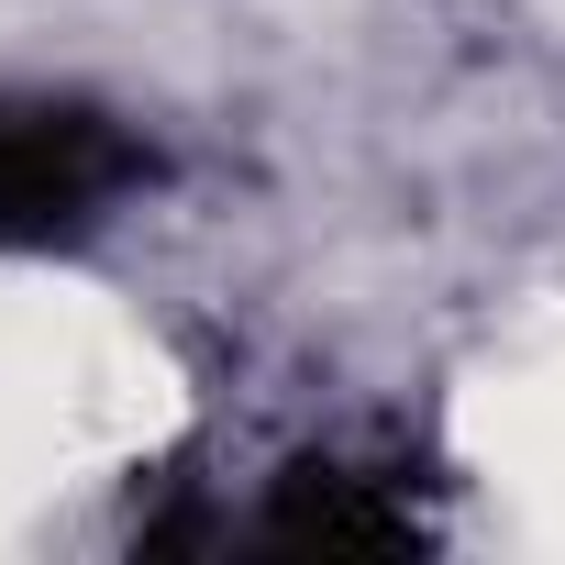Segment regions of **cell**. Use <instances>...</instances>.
<instances>
[{
  "label": "cell",
  "mask_w": 565,
  "mask_h": 565,
  "mask_svg": "<svg viewBox=\"0 0 565 565\" xmlns=\"http://www.w3.org/2000/svg\"><path fill=\"white\" fill-rule=\"evenodd\" d=\"M167 178L156 134L89 89H0V255H56L111 233Z\"/></svg>",
  "instance_id": "obj_1"
},
{
  "label": "cell",
  "mask_w": 565,
  "mask_h": 565,
  "mask_svg": "<svg viewBox=\"0 0 565 565\" xmlns=\"http://www.w3.org/2000/svg\"><path fill=\"white\" fill-rule=\"evenodd\" d=\"M244 543H277V554H399L422 543V510L388 466H344V455H289L266 477V499L244 521H222Z\"/></svg>",
  "instance_id": "obj_2"
}]
</instances>
